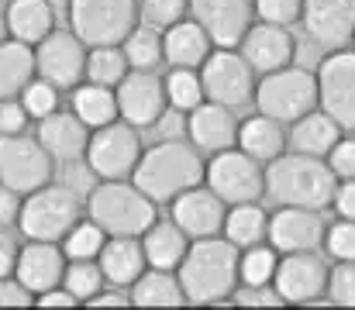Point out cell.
Masks as SVG:
<instances>
[{
    "label": "cell",
    "mask_w": 355,
    "mask_h": 310,
    "mask_svg": "<svg viewBox=\"0 0 355 310\" xmlns=\"http://www.w3.org/2000/svg\"><path fill=\"white\" fill-rule=\"evenodd\" d=\"M352 45H355V35H352Z\"/></svg>",
    "instance_id": "57"
},
{
    "label": "cell",
    "mask_w": 355,
    "mask_h": 310,
    "mask_svg": "<svg viewBox=\"0 0 355 310\" xmlns=\"http://www.w3.org/2000/svg\"><path fill=\"white\" fill-rule=\"evenodd\" d=\"M28 121L31 117L21 101H0V135H24Z\"/></svg>",
    "instance_id": "48"
},
{
    "label": "cell",
    "mask_w": 355,
    "mask_h": 310,
    "mask_svg": "<svg viewBox=\"0 0 355 310\" xmlns=\"http://www.w3.org/2000/svg\"><path fill=\"white\" fill-rule=\"evenodd\" d=\"M338 180L328 162L314 155H279L266 166V193L279 207H304V210H328L335 204Z\"/></svg>",
    "instance_id": "3"
},
{
    "label": "cell",
    "mask_w": 355,
    "mask_h": 310,
    "mask_svg": "<svg viewBox=\"0 0 355 310\" xmlns=\"http://www.w3.org/2000/svg\"><path fill=\"white\" fill-rule=\"evenodd\" d=\"M187 304H221L238 290V248L228 238H200L180 262Z\"/></svg>",
    "instance_id": "2"
},
{
    "label": "cell",
    "mask_w": 355,
    "mask_h": 310,
    "mask_svg": "<svg viewBox=\"0 0 355 310\" xmlns=\"http://www.w3.org/2000/svg\"><path fill=\"white\" fill-rule=\"evenodd\" d=\"M204 183L221 204H259L266 197V173L255 159H248L241 148H228L211 155V166H204Z\"/></svg>",
    "instance_id": "8"
},
{
    "label": "cell",
    "mask_w": 355,
    "mask_h": 310,
    "mask_svg": "<svg viewBox=\"0 0 355 310\" xmlns=\"http://www.w3.org/2000/svg\"><path fill=\"white\" fill-rule=\"evenodd\" d=\"M328 293L338 307H355V262H338L328 276Z\"/></svg>",
    "instance_id": "44"
},
{
    "label": "cell",
    "mask_w": 355,
    "mask_h": 310,
    "mask_svg": "<svg viewBox=\"0 0 355 310\" xmlns=\"http://www.w3.org/2000/svg\"><path fill=\"white\" fill-rule=\"evenodd\" d=\"M10 38V31H7V17L0 14V42H7Z\"/></svg>",
    "instance_id": "56"
},
{
    "label": "cell",
    "mask_w": 355,
    "mask_h": 310,
    "mask_svg": "<svg viewBox=\"0 0 355 310\" xmlns=\"http://www.w3.org/2000/svg\"><path fill=\"white\" fill-rule=\"evenodd\" d=\"M17 101L24 103L28 117H38V121H42V117H49V114H55V110H59V90L38 76V80H31V83L21 90V97H17Z\"/></svg>",
    "instance_id": "41"
},
{
    "label": "cell",
    "mask_w": 355,
    "mask_h": 310,
    "mask_svg": "<svg viewBox=\"0 0 355 310\" xmlns=\"http://www.w3.org/2000/svg\"><path fill=\"white\" fill-rule=\"evenodd\" d=\"M124 55H128V66L131 69H155L166 55H162V31L155 28H135L128 38H124Z\"/></svg>",
    "instance_id": "35"
},
{
    "label": "cell",
    "mask_w": 355,
    "mask_h": 310,
    "mask_svg": "<svg viewBox=\"0 0 355 310\" xmlns=\"http://www.w3.org/2000/svg\"><path fill=\"white\" fill-rule=\"evenodd\" d=\"M131 183L152 204H173L180 193L204 183L200 152L187 141H155L148 152H141Z\"/></svg>",
    "instance_id": "1"
},
{
    "label": "cell",
    "mask_w": 355,
    "mask_h": 310,
    "mask_svg": "<svg viewBox=\"0 0 355 310\" xmlns=\"http://www.w3.org/2000/svg\"><path fill=\"white\" fill-rule=\"evenodd\" d=\"M197 73H200L207 103H221L235 110L255 97V73L235 49H211V55L204 59Z\"/></svg>",
    "instance_id": "11"
},
{
    "label": "cell",
    "mask_w": 355,
    "mask_h": 310,
    "mask_svg": "<svg viewBox=\"0 0 355 310\" xmlns=\"http://www.w3.org/2000/svg\"><path fill=\"white\" fill-rule=\"evenodd\" d=\"M87 214L107 238H141L159 221L155 204L128 180H101L87 197Z\"/></svg>",
    "instance_id": "4"
},
{
    "label": "cell",
    "mask_w": 355,
    "mask_h": 310,
    "mask_svg": "<svg viewBox=\"0 0 355 310\" xmlns=\"http://www.w3.org/2000/svg\"><path fill=\"white\" fill-rule=\"evenodd\" d=\"M94 180H97V176H94V169H90L87 162H80V159H76V162H66L62 187H66V190H73L76 197H80V193H87V197H90V190L97 187Z\"/></svg>",
    "instance_id": "47"
},
{
    "label": "cell",
    "mask_w": 355,
    "mask_h": 310,
    "mask_svg": "<svg viewBox=\"0 0 355 310\" xmlns=\"http://www.w3.org/2000/svg\"><path fill=\"white\" fill-rule=\"evenodd\" d=\"M14 276L17 283L38 297V293H49L55 286H62V276H66V252L52 241H28L21 245L17 252V266H14Z\"/></svg>",
    "instance_id": "19"
},
{
    "label": "cell",
    "mask_w": 355,
    "mask_h": 310,
    "mask_svg": "<svg viewBox=\"0 0 355 310\" xmlns=\"http://www.w3.org/2000/svg\"><path fill=\"white\" fill-rule=\"evenodd\" d=\"M276 262H279V255H276V248L269 245H252L241 259H238V279L245 283V286H269L272 283V273H276Z\"/></svg>",
    "instance_id": "37"
},
{
    "label": "cell",
    "mask_w": 355,
    "mask_h": 310,
    "mask_svg": "<svg viewBox=\"0 0 355 310\" xmlns=\"http://www.w3.org/2000/svg\"><path fill=\"white\" fill-rule=\"evenodd\" d=\"M162 83H166V101H169L173 110L190 114V110H197L200 103L207 101V97H204V83H200V73H197V69H173Z\"/></svg>",
    "instance_id": "36"
},
{
    "label": "cell",
    "mask_w": 355,
    "mask_h": 310,
    "mask_svg": "<svg viewBox=\"0 0 355 310\" xmlns=\"http://www.w3.org/2000/svg\"><path fill=\"white\" fill-rule=\"evenodd\" d=\"M232 300L238 307H283V297L272 286H238Z\"/></svg>",
    "instance_id": "46"
},
{
    "label": "cell",
    "mask_w": 355,
    "mask_h": 310,
    "mask_svg": "<svg viewBox=\"0 0 355 310\" xmlns=\"http://www.w3.org/2000/svg\"><path fill=\"white\" fill-rule=\"evenodd\" d=\"M187 234L173 224V221H155L145 234H141V252L148 269H180L183 255H187Z\"/></svg>",
    "instance_id": "29"
},
{
    "label": "cell",
    "mask_w": 355,
    "mask_h": 310,
    "mask_svg": "<svg viewBox=\"0 0 355 310\" xmlns=\"http://www.w3.org/2000/svg\"><path fill=\"white\" fill-rule=\"evenodd\" d=\"M69 28L87 49L124 45L138 28V0H69Z\"/></svg>",
    "instance_id": "6"
},
{
    "label": "cell",
    "mask_w": 355,
    "mask_h": 310,
    "mask_svg": "<svg viewBox=\"0 0 355 310\" xmlns=\"http://www.w3.org/2000/svg\"><path fill=\"white\" fill-rule=\"evenodd\" d=\"M17 252H21V245H17V238L7 231V227H0V279L3 276H14V266H17Z\"/></svg>",
    "instance_id": "51"
},
{
    "label": "cell",
    "mask_w": 355,
    "mask_h": 310,
    "mask_svg": "<svg viewBox=\"0 0 355 310\" xmlns=\"http://www.w3.org/2000/svg\"><path fill=\"white\" fill-rule=\"evenodd\" d=\"M17 214H21V193L0 187V227L17 224Z\"/></svg>",
    "instance_id": "54"
},
{
    "label": "cell",
    "mask_w": 355,
    "mask_h": 310,
    "mask_svg": "<svg viewBox=\"0 0 355 310\" xmlns=\"http://www.w3.org/2000/svg\"><path fill=\"white\" fill-rule=\"evenodd\" d=\"M335 207H338L342 221H355V180L342 183V187L335 190Z\"/></svg>",
    "instance_id": "55"
},
{
    "label": "cell",
    "mask_w": 355,
    "mask_h": 310,
    "mask_svg": "<svg viewBox=\"0 0 355 310\" xmlns=\"http://www.w3.org/2000/svg\"><path fill=\"white\" fill-rule=\"evenodd\" d=\"M52 180V155L38 138L0 135V187L14 193H35Z\"/></svg>",
    "instance_id": "10"
},
{
    "label": "cell",
    "mask_w": 355,
    "mask_h": 310,
    "mask_svg": "<svg viewBox=\"0 0 355 310\" xmlns=\"http://www.w3.org/2000/svg\"><path fill=\"white\" fill-rule=\"evenodd\" d=\"M193 21L207 31L214 49H238L252 28V0H190Z\"/></svg>",
    "instance_id": "16"
},
{
    "label": "cell",
    "mask_w": 355,
    "mask_h": 310,
    "mask_svg": "<svg viewBox=\"0 0 355 310\" xmlns=\"http://www.w3.org/2000/svg\"><path fill=\"white\" fill-rule=\"evenodd\" d=\"M293 52H297V38L290 35V28H279V24H252L248 35L241 38L238 45V55L252 66V73L266 76V73H276V69H286L293 66Z\"/></svg>",
    "instance_id": "18"
},
{
    "label": "cell",
    "mask_w": 355,
    "mask_h": 310,
    "mask_svg": "<svg viewBox=\"0 0 355 310\" xmlns=\"http://www.w3.org/2000/svg\"><path fill=\"white\" fill-rule=\"evenodd\" d=\"M3 17H7L10 38H17L31 49L55 31V10L49 0H10Z\"/></svg>",
    "instance_id": "26"
},
{
    "label": "cell",
    "mask_w": 355,
    "mask_h": 310,
    "mask_svg": "<svg viewBox=\"0 0 355 310\" xmlns=\"http://www.w3.org/2000/svg\"><path fill=\"white\" fill-rule=\"evenodd\" d=\"M80 197L66 187H42L21 200L17 227L28 241H62L76 224H80Z\"/></svg>",
    "instance_id": "7"
},
{
    "label": "cell",
    "mask_w": 355,
    "mask_h": 310,
    "mask_svg": "<svg viewBox=\"0 0 355 310\" xmlns=\"http://www.w3.org/2000/svg\"><path fill=\"white\" fill-rule=\"evenodd\" d=\"M269 245L283 255L290 252H314L321 248L328 234V217L324 210H304V207H283L279 214L269 217Z\"/></svg>",
    "instance_id": "17"
},
{
    "label": "cell",
    "mask_w": 355,
    "mask_h": 310,
    "mask_svg": "<svg viewBox=\"0 0 355 310\" xmlns=\"http://www.w3.org/2000/svg\"><path fill=\"white\" fill-rule=\"evenodd\" d=\"M38 141L52 155V162H76L87 155L90 128L73 110H55L38 121Z\"/></svg>",
    "instance_id": "23"
},
{
    "label": "cell",
    "mask_w": 355,
    "mask_h": 310,
    "mask_svg": "<svg viewBox=\"0 0 355 310\" xmlns=\"http://www.w3.org/2000/svg\"><path fill=\"white\" fill-rule=\"evenodd\" d=\"M35 307H42V310H73V307H80V300H76L69 290L55 286V290H49V293H38Z\"/></svg>",
    "instance_id": "52"
},
{
    "label": "cell",
    "mask_w": 355,
    "mask_h": 310,
    "mask_svg": "<svg viewBox=\"0 0 355 310\" xmlns=\"http://www.w3.org/2000/svg\"><path fill=\"white\" fill-rule=\"evenodd\" d=\"M128 55L121 45H101V49H87V80L97 87H118L121 80L128 76Z\"/></svg>",
    "instance_id": "34"
},
{
    "label": "cell",
    "mask_w": 355,
    "mask_h": 310,
    "mask_svg": "<svg viewBox=\"0 0 355 310\" xmlns=\"http://www.w3.org/2000/svg\"><path fill=\"white\" fill-rule=\"evenodd\" d=\"M225 214H228L225 204L207 187H193V190H187L173 200V224L193 241L218 238L221 227H225Z\"/></svg>",
    "instance_id": "20"
},
{
    "label": "cell",
    "mask_w": 355,
    "mask_h": 310,
    "mask_svg": "<svg viewBox=\"0 0 355 310\" xmlns=\"http://www.w3.org/2000/svg\"><path fill=\"white\" fill-rule=\"evenodd\" d=\"M38 76V66H35V49L17 42V38H7L0 42V101H17L21 90Z\"/></svg>",
    "instance_id": "28"
},
{
    "label": "cell",
    "mask_w": 355,
    "mask_h": 310,
    "mask_svg": "<svg viewBox=\"0 0 355 310\" xmlns=\"http://www.w3.org/2000/svg\"><path fill=\"white\" fill-rule=\"evenodd\" d=\"M318 103L342 131H355V49H338L321 62Z\"/></svg>",
    "instance_id": "12"
},
{
    "label": "cell",
    "mask_w": 355,
    "mask_h": 310,
    "mask_svg": "<svg viewBox=\"0 0 355 310\" xmlns=\"http://www.w3.org/2000/svg\"><path fill=\"white\" fill-rule=\"evenodd\" d=\"M104 286V276H101V266L90 259V262H69L66 266V276H62V290H69L76 300H90L97 297Z\"/></svg>",
    "instance_id": "39"
},
{
    "label": "cell",
    "mask_w": 355,
    "mask_h": 310,
    "mask_svg": "<svg viewBox=\"0 0 355 310\" xmlns=\"http://www.w3.org/2000/svg\"><path fill=\"white\" fill-rule=\"evenodd\" d=\"M118 117L131 128H152L166 114V83L155 69H128V76L114 87Z\"/></svg>",
    "instance_id": "14"
},
{
    "label": "cell",
    "mask_w": 355,
    "mask_h": 310,
    "mask_svg": "<svg viewBox=\"0 0 355 310\" xmlns=\"http://www.w3.org/2000/svg\"><path fill=\"white\" fill-rule=\"evenodd\" d=\"M338 138H342V128H338L324 110H311V114H304L300 121H293V135H290L293 152L314 155V159H324V155L335 148Z\"/></svg>",
    "instance_id": "31"
},
{
    "label": "cell",
    "mask_w": 355,
    "mask_h": 310,
    "mask_svg": "<svg viewBox=\"0 0 355 310\" xmlns=\"http://www.w3.org/2000/svg\"><path fill=\"white\" fill-rule=\"evenodd\" d=\"M235 145L248 155V159H255V162H272V159L283 155L286 135H283V124H279V121L255 114V117H248V121L238 128Z\"/></svg>",
    "instance_id": "30"
},
{
    "label": "cell",
    "mask_w": 355,
    "mask_h": 310,
    "mask_svg": "<svg viewBox=\"0 0 355 310\" xmlns=\"http://www.w3.org/2000/svg\"><path fill=\"white\" fill-rule=\"evenodd\" d=\"M155 135L162 141H183V131H187V121H183V110H166L155 124Z\"/></svg>",
    "instance_id": "50"
},
{
    "label": "cell",
    "mask_w": 355,
    "mask_h": 310,
    "mask_svg": "<svg viewBox=\"0 0 355 310\" xmlns=\"http://www.w3.org/2000/svg\"><path fill=\"white\" fill-rule=\"evenodd\" d=\"M328 169L335 173V180H355V138L335 141V148L328 152Z\"/></svg>",
    "instance_id": "45"
},
{
    "label": "cell",
    "mask_w": 355,
    "mask_h": 310,
    "mask_svg": "<svg viewBox=\"0 0 355 310\" xmlns=\"http://www.w3.org/2000/svg\"><path fill=\"white\" fill-rule=\"evenodd\" d=\"M101 276L104 283H111L114 290H128L135 286V279L145 273V252H141V241L138 238H107L101 255Z\"/></svg>",
    "instance_id": "25"
},
{
    "label": "cell",
    "mask_w": 355,
    "mask_h": 310,
    "mask_svg": "<svg viewBox=\"0 0 355 310\" xmlns=\"http://www.w3.org/2000/svg\"><path fill=\"white\" fill-rule=\"evenodd\" d=\"M324 248L338 262H355V221H338L324 234Z\"/></svg>",
    "instance_id": "43"
},
{
    "label": "cell",
    "mask_w": 355,
    "mask_h": 310,
    "mask_svg": "<svg viewBox=\"0 0 355 310\" xmlns=\"http://www.w3.org/2000/svg\"><path fill=\"white\" fill-rule=\"evenodd\" d=\"M187 304L180 276L169 269H145L131 286V307L141 310H176Z\"/></svg>",
    "instance_id": "27"
},
{
    "label": "cell",
    "mask_w": 355,
    "mask_h": 310,
    "mask_svg": "<svg viewBox=\"0 0 355 310\" xmlns=\"http://www.w3.org/2000/svg\"><path fill=\"white\" fill-rule=\"evenodd\" d=\"M162 55L173 69H200L204 59L211 55V38L193 17L190 21L183 17L162 31Z\"/></svg>",
    "instance_id": "24"
},
{
    "label": "cell",
    "mask_w": 355,
    "mask_h": 310,
    "mask_svg": "<svg viewBox=\"0 0 355 310\" xmlns=\"http://www.w3.org/2000/svg\"><path fill=\"white\" fill-rule=\"evenodd\" d=\"M87 166L94 169L97 180H128L141 159V138L138 128L124 124V121H111L97 131H90L87 141Z\"/></svg>",
    "instance_id": "9"
},
{
    "label": "cell",
    "mask_w": 355,
    "mask_h": 310,
    "mask_svg": "<svg viewBox=\"0 0 355 310\" xmlns=\"http://www.w3.org/2000/svg\"><path fill=\"white\" fill-rule=\"evenodd\" d=\"M35 66L45 83L55 90H76L87 73V45L73 31H52L45 42L35 45Z\"/></svg>",
    "instance_id": "15"
},
{
    "label": "cell",
    "mask_w": 355,
    "mask_h": 310,
    "mask_svg": "<svg viewBox=\"0 0 355 310\" xmlns=\"http://www.w3.org/2000/svg\"><path fill=\"white\" fill-rule=\"evenodd\" d=\"M255 107L262 117H272L279 124H293L304 114L318 110V76L300 69V66H286L276 73H266L255 83Z\"/></svg>",
    "instance_id": "5"
},
{
    "label": "cell",
    "mask_w": 355,
    "mask_h": 310,
    "mask_svg": "<svg viewBox=\"0 0 355 310\" xmlns=\"http://www.w3.org/2000/svg\"><path fill=\"white\" fill-rule=\"evenodd\" d=\"M62 241H66V255H69V262H90V259L101 255L107 234H104L94 221H80Z\"/></svg>",
    "instance_id": "38"
},
{
    "label": "cell",
    "mask_w": 355,
    "mask_h": 310,
    "mask_svg": "<svg viewBox=\"0 0 355 310\" xmlns=\"http://www.w3.org/2000/svg\"><path fill=\"white\" fill-rule=\"evenodd\" d=\"M328 262L318 252H290L276 262L272 290L283 297V304H314L328 293Z\"/></svg>",
    "instance_id": "13"
},
{
    "label": "cell",
    "mask_w": 355,
    "mask_h": 310,
    "mask_svg": "<svg viewBox=\"0 0 355 310\" xmlns=\"http://www.w3.org/2000/svg\"><path fill=\"white\" fill-rule=\"evenodd\" d=\"M300 21L314 42L342 49L355 35V0H304Z\"/></svg>",
    "instance_id": "21"
},
{
    "label": "cell",
    "mask_w": 355,
    "mask_h": 310,
    "mask_svg": "<svg viewBox=\"0 0 355 310\" xmlns=\"http://www.w3.org/2000/svg\"><path fill=\"white\" fill-rule=\"evenodd\" d=\"M225 238L235 245V248H252V245H262L266 231H269V217L259 204H238L225 214Z\"/></svg>",
    "instance_id": "33"
},
{
    "label": "cell",
    "mask_w": 355,
    "mask_h": 310,
    "mask_svg": "<svg viewBox=\"0 0 355 310\" xmlns=\"http://www.w3.org/2000/svg\"><path fill=\"white\" fill-rule=\"evenodd\" d=\"M187 135L193 138V148H197V152L218 155V152L235 148L238 121H235V114H232L228 107L204 101L197 110L187 114Z\"/></svg>",
    "instance_id": "22"
},
{
    "label": "cell",
    "mask_w": 355,
    "mask_h": 310,
    "mask_svg": "<svg viewBox=\"0 0 355 310\" xmlns=\"http://www.w3.org/2000/svg\"><path fill=\"white\" fill-rule=\"evenodd\" d=\"M190 10V0H141L138 3V21L145 28H155V31H166L173 28L176 21H183Z\"/></svg>",
    "instance_id": "40"
},
{
    "label": "cell",
    "mask_w": 355,
    "mask_h": 310,
    "mask_svg": "<svg viewBox=\"0 0 355 310\" xmlns=\"http://www.w3.org/2000/svg\"><path fill=\"white\" fill-rule=\"evenodd\" d=\"M252 10L266 21V24H297L304 14V0H252Z\"/></svg>",
    "instance_id": "42"
},
{
    "label": "cell",
    "mask_w": 355,
    "mask_h": 310,
    "mask_svg": "<svg viewBox=\"0 0 355 310\" xmlns=\"http://www.w3.org/2000/svg\"><path fill=\"white\" fill-rule=\"evenodd\" d=\"M24 307H35L31 293H28L17 279L3 276V279H0V310H24Z\"/></svg>",
    "instance_id": "49"
},
{
    "label": "cell",
    "mask_w": 355,
    "mask_h": 310,
    "mask_svg": "<svg viewBox=\"0 0 355 310\" xmlns=\"http://www.w3.org/2000/svg\"><path fill=\"white\" fill-rule=\"evenodd\" d=\"M87 307H94V310H124V307H131V293H124V290H101L97 297H90Z\"/></svg>",
    "instance_id": "53"
},
{
    "label": "cell",
    "mask_w": 355,
    "mask_h": 310,
    "mask_svg": "<svg viewBox=\"0 0 355 310\" xmlns=\"http://www.w3.org/2000/svg\"><path fill=\"white\" fill-rule=\"evenodd\" d=\"M73 114L90 128H104L111 121H118V97L111 87H97V83H80L73 90Z\"/></svg>",
    "instance_id": "32"
}]
</instances>
